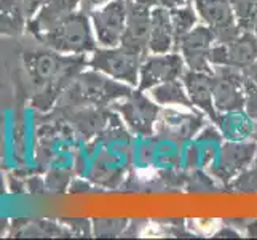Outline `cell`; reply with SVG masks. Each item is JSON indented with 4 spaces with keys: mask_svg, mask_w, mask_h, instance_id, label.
<instances>
[{
    "mask_svg": "<svg viewBox=\"0 0 257 240\" xmlns=\"http://www.w3.org/2000/svg\"><path fill=\"white\" fill-rule=\"evenodd\" d=\"M21 61L29 80V103L40 112L55 108L70 82L88 66L86 55H64L47 47L24 51Z\"/></svg>",
    "mask_w": 257,
    "mask_h": 240,
    "instance_id": "obj_1",
    "label": "cell"
},
{
    "mask_svg": "<svg viewBox=\"0 0 257 240\" xmlns=\"http://www.w3.org/2000/svg\"><path fill=\"white\" fill-rule=\"evenodd\" d=\"M131 92L133 88L130 85L118 82L99 70H82L61 95L53 109H105Z\"/></svg>",
    "mask_w": 257,
    "mask_h": 240,
    "instance_id": "obj_2",
    "label": "cell"
},
{
    "mask_svg": "<svg viewBox=\"0 0 257 240\" xmlns=\"http://www.w3.org/2000/svg\"><path fill=\"white\" fill-rule=\"evenodd\" d=\"M93 32L90 15L80 8L55 29L37 35L35 39L43 47L64 55H88L96 50L97 43Z\"/></svg>",
    "mask_w": 257,
    "mask_h": 240,
    "instance_id": "obj_3",
    "label": "cell"
},
{
    "mask_svg": "<svg viewBox=\"0 0 257 240\" xmlns=\"http://www.w3.org/2000/svg\"><path fill=\"white\" fill-rule=\"evenodd\" d=\"M146 59L141 53L128 47H112V48H96L88 59V66L91 69L104 72L118 82L130 87H138L141 64Z\"/></svg>",
    "mask_w": 257,
    "mask_h": 240,
    "instance_id": "obj_4",
    "label": "cell"
},
{
    "mask_svg": "<svg viewBox=\"0 0 257 240\" xmlns=\"http://www.w3.org/2000/svg\"><path fill=\"white\" fill-rule=\"evenodd\" d=\"M110 109L121 115L130 131L143 138L152 136L155 133L157 120L162 112L160 104L149 100L139 88L133 90L128 96L115 101Z\"/></svg>",
    "mask_w": 257,
    "mask_h": 240,
    "instance_id": "obj_5",
    "label": "cell"
},
{
    "mask_svg": "<svg viewBox=\"0 0 257 240\" xmlns=\"http://www.w3.org/2000/svg\"><path fill=\"white\" fill-rule=\"evenodd\" d=\"M212 98L217 112L244 109L246 80L241 69L212 66Z\"/></svg>",
    "mask_w": 257,
    "mask_h": 240,
    "instance_id": "obj_6",
    "label": "cell"
},
{
    "mask_svg": "<svg viewBox=\"0 0 257 240\" xmlns=\"http://www.w3.org/2000/svg\"><path fill=\"white\" fill-rule=\"evenodd\" d=\"M257 154V141H227L220 146L217 158L211 165L209 172L224 186L232 183L252 164Z\"/></svg>",
    "mask_w": 257,
    "mask_h": 240,
    "instance_id": "obj_7",
    "label": "cell"
},
{
    "mask_svg": "<svg viewBox=\"0 0 257 240\" xmlns=\"http://www.w3.org/2000/svg\"><path fill=\"white\" fill-rule=\"evenodd\" d=\"M96 42L105 48L118 47L126 28V4L125 0H110L96 7L90 13Z\"/></svg>",
    "mask_w": 257,
    "mask_h": 240,
    "instance_id": "obj_8",
    "label": "cell"
},
{
    "mask_svg": "<svg viewBox=\"0 0 257 240\" xmlns=\"http://www.w3.org/2000/svg\"><path fill=\"white\" fill-rule=\"evenodd\" d=\"M187 70V66L184 63V58L179 51L160 53V55L147 56L139 70V90H150L160 84L170 82V80L182 78L184 72Z\"/></svg>",
    "mask_w": 257,
    "mask_h": 240,
    "instance_id": "obj_9",
    "label": "cell"
},
{
    "mask_svg": "<svg viewBox=\"0 0 257 240\" xmlns=\"http://www.w3.org/2000/svg\"><path fill=\"white\" fill-rule=\"evenodd\" d=\"M257 59V37L252 31H241L233 40L214 43L209 51L211 66H230L244 69Z\"/></svg>",
    "mask_w": 257,
    "mask_h": 240,
    "instance_id": "obj_10",
    "label": "cell"
},
{
    "mask_svg": "<svg viewBox=\"0 0 257 240\" xmlns=\"http://www.w3.org/2000/svg\"><path fill=\"white\" fill-rule=\"evenodd\" d=\"M192 4L203 24L214 32L217 43H227L241 32L228 0H193Z\"/></svg>",
    "mask_w": 257,
    "mask_h": 240,
    "instance_id": "obj_11",
    "label": "cell"
},
{
    "mask_svg": "<svg viewBox=\"0 0 257 240\" xmlns=\"http://www.w3.org/2000/svg\"><path fill=\"white\" fill-rule=\"evenodd\" d=\"M216 43V35L206 24H197L195 28L184 35L179 42L177 51L184 58V63L190 70H201L211 72L212 66L209 64V51Z\"/></svg>",
    "mask_w": 257,
    "mask_h": 240,
    "instance_id": "obj_12",
    "label": "cell"
},
{
    "mask_svg": "<svg viewBox=\"0 0 257 240\" xmlns=\"http://www.w3.org/2000/svg\"><path fill=\"white\" fill-rule=\"evenodd\" d=\"M126 4V28L123 32L120 45L128 47L149 56V39H150V12L152 8L138 4L136 0H125Z\"/></svg>",
    "mask_w": 257,
    "mask_h": 240,
    "instance_id": "obj_13",
    "label": "cell"
},
{
    "mask_svg": "<svg viewBox=\"0 0 257 240\" xmlns=\"http://www.w3.org/2000/svg\"><path fill=\"white\" fill-rule=\"evenodd\" d=\"M160 115L162 117H158L155 125L157 136L168 141H176V143H184L190 139L205 123L203 115L181 114L173 109L162 111Z\"/></svg>",
    "mask_w": 257,
    "mask_h": 240,
    "instance_id": "obj_14",
    "label": "cell"
},
{
    "mask_svg": "<svg viewBox=\"0 0 257 240\" xmlns=\"http://www.w3.org/2000/svg\"><path fill=\"white\" fill-rule=\"evenodd\" d=\"M80 7H82V0H47L39 8V12L31 18L26 29L34 37H37V35H42L51 29H55L56 26L66 21L70 15L80 10Z\"/></svg>",
    "mask_w": 257,
    "mask_h": 240,
    "instance_id": "obj_15",
    "label": "cell"
},
{
    "mask_svg": "<svg viewBox=\"0 0 257 240\" xmlns=\"http://www.w3.org/2000/svg\"><path fill=\"white\" fill-rule=\"evenodd\" d=\"M182 84L192 104L216 123L219 112L214 106V98H212V70L201 72V70L187 69L182 75Z\"/></svg>",
    "mask_w": 257,
    "mask_h": 240,
    "instance_id": "obj_16",
    "label": "cell"
},
{
    "mask_svg": "<svg viewBox=\"0 0 257 240\" xmlns=\"http://www.w3.org/2000/svg\"><path fill=\"white\" fill-rule=\"evenodd\" d=\"M149 51L154 55L174 51V31L171 13L168 8L157 5L150 12V39Z\"/></svg>",
    "mask_w": 257,
    "mask_h": 240,
    "instance_id": "obj_17",
    "label": "cell"
},
{
    "mask_svg": "<svg viewBox=\"0 0 257 240\" xmlns=\"http://www.w3.org/2000/svg\"><path fill=\"white\" fill-rule=\"evenodd\" d=\"M216 125L227 141H257V122L252 120L244 109L219 112Z\"/></svg>",
    "mask_w": 257,
    "mask_h": 240,
    "instance_id": "obj_18",
    "label": "cell"
},
{
    "mask_svg": "<svg viewBox=\"0 0 257 240\" xmlns=\"http://www.w3.org/2000/svg\"><path fill=\"white\" fill-rule=\"evenodd\" d=\"M28 23L23 0H0V35H20Z\"/></svg>",
    "mask_w": 257,
    "mask_h": 240,
    "instance_id": "obj_19",
    "label": "cell"
},
{
    "mask_svg": "<svg viewBox=\"0 0 257 240\" xmlns=\"http://www.w3.org/2000/svg\"><path fill=\"white\" fill-rule=\"evenodd\" d=\"M150 96L160 106H184V108H190V109L193 108L181 78L170 80V82H165L150 88Z\"/></svg>",
    "mask_w": 257,
    "mask_h": 240,
    "instance_id": "obj_20",
    "label": "cell"
},
{
    "mask_svg": "<svg viewBox=\"0 0 257 240\" xmlns=\"http://www.w3.org/2000/svg\"><path fill=\"white\" fill-rule=\"evenodd\" d=\"M170 13H171V23L174 31V51H177L179 42L182 40L184 35H187L198 24V13L195 10L193 4L171 8Z\"/></svg>",
    "mask_w": 257,
    "mask_h": 240,
    "instance_id": "obj_21",
    "label": "cell"
},
{
    "mask_svg": "<svg viewBox=\"0 0 257 240\" xmlns=\"http://www.w3.org/2000/svg\"><path fill=\"white\" fill-rule=\"evenodd\" d=\"M13 235L16 237H24V235H29V237H39V235H58V237H64L67 235L70 230L61 227L59 224H53L48 223V221H34V223H29V221H21L20 227L16 230H13Z\"/></svg>",
    "mask_w": 257,
    "mask_h": 240,
    "instance_id": "obj_22",
    "label": "cell"
},
{
    "mask_svg": "<svg viewBox=\"0 0 257 240\" xmlns=\"http://www.w3.org/2000/svg\"><path fill=\"white\" fill-rule=\"evenodd\" d=\"M241 31H254L257 23V0H228Z\"/></svg>",
    "mask_w": 257,
    "mask_h": 240,
    "instance_id": "obj_23",
    "label": "cell"
},
{
    "mask_svg": "<svg viewBox=\"0 0 257 240\" xmlns=\"http://www.w3.org/2000/svg\"><path fill=\"white\" fill-rule=\"evenodd\" d=\"M225 191L232 192H257V154L252 160V164L246 170L236 176L232 183L225 186Z\"/></svg>",
    "mask_w": 257,
    "mask_h": 240,
    "instance_id": "obj_24",
    "label": "cell"
},
{
    "mask_svg": "<svg viewBox=\"0 0 257 240\" xmlns=\"http://www.w3.org/2000/svg\"><path fill=\"white\" fill-rule=\"evenodd\" d=\"M93 234L96 237H118L125 234V230L130 224V219H93Z\"/></svg>",
    "mask_w": 257,
    "mask_h": 240,
    "instance_id": "obj_25",
    "label": "cell"
},
{
    "mask_svg": "<svg viewBox=\"0 0 257 240\" xmlns=\"http://www.w3.org/2000/svg\"><path fill=\"white\" fill-rule=\"evenodd\" d=\"M244 111L252 120L257 122V87L246 85V103Z\"/></svg>",
    "mask_w": 257,
    "mask_h": 240,
    "instance_id": "obj_26",
    "label": "cell"
},
{
    "mask_svg": "<svg viewBox=\"0 0 257 240\" xmlns=\"http://www.w3.org/2000/svg\"><path fill=\"white\" fill-rule=\"evenodd\" d=\"M66 223L72 227L70 232L75 235H90L91 234V223L86 219H66Z\"/></svg>",
    "mask_w": 257,
    "mask_h": 240,
    "instance_id": "obj_27",
    "label": "cell"
},
{
    "mask_svg": "<svg viewBox=\"0 0 257 240\" xmlns=\"http://www.w3.org/2000/svg\"><path fill=\"white\" fill-rule=\"evenodd\" d=\"M243 74H244L246 85L257 87V59L254 61L252 64H249L247 67L243 69Z\"/></svg>",
    "mask_w": 257,
    "mask_h": 240,
    "instance_id": "obj_28",
    "label": "cell"
},
{
    "mask_svg": "<svg viewBox=\"0 0 257 240\" xmlns=\"http://www.w3.org/2000/svg\"><path fill=\"white\" fill-rule=\"evenodd\" d=\"M45 2H47V0H23L24 10H26V15H28V18H29V21H31V18L39 12V8Z\"/></svg>",
    "mask_w": 257,
    "mask_h": 240,
    "instance_id": "obj_29",
    "label": "cell"
},
{
    "mask_svg": "<svg viewBox=\"0 0 257 240\" xmlns=\"http://www.w3.org/2000/svg\"><path fill=\"white\" fill-rule=\"evenodd\" d=\"M192 2H193V0H158V5L168 8V10H171V8L182 7V5H189Z\"/></svg>",
    "mask_w": 257,
    "mask_h": 240,
    "instance_id": "obj_30",
    "label": "cell"
},
{
    "mask_svg": "<svg viewBox=\"0 0 257 240\" xmlns=\"http://www.w3.org/2000/svg\"><path fill=\"white\" fill-rule=\"evenodd\" d=\"M110 2V0H82V10H85L86 13H90L91 10H94L96 7H101L104 4Z\"/></svg>",
    "mask_w": 257,
    "mask_h": 240,
    "instance_id": "obj_31",
    "label": "cell"
},
{
    "mask_svg": "<svg viewBox=\"0 0 257 240\" xmlns=\"http://www.w3.org/2000/svg\"><path fill=\"white\" fill-rule=\"evenodd\" d=\"M244 230H246V235L251 237V238H257V219L249 221V223L244 224Z\"/></svg>",
    "mask_w": 257,
    "mask_h": 240,
    "instance_id": "obj_32",
    "label": "cell"
},
{
    "mask_svg": "<svg viewBox=\"0 0 257 240\" xmlns=\"http://www.w3.org/2000/svg\"><path fill=\"white\" fill-rule=\"evenodd\" d=\"M216 237H240L238 235V232L235 229H232V227H224V229H220L219 232L216 234Z\"/></svg>",
    "mask_w": 257,
    "mask_h": 240,
    "instance_id": "obj_33",
    "label": "cell"
},
{
    "mask_svg": "<svg viewBox=\"0 0 257 240\" xmlns=\"http://www.w3.org/2000/svg\"><path fill=\"white\" fill-rule=\"evenodd\" d=\"M138 4H143V5H147V7H157L158 5V0H136Z\"/></svg>",
    "mask_w": 257,
    "mask_h": 240,
    "instance_id": "obj_34",
    "label": "cell"
},
{
    "mask_svg": "<svg viewBox=\"0 0 257 240\" xmlns=\"http://www.w3.org/2000/svg\"><path fill=\"white\" fill-rule=\"evenodd\" d=\"M252 32H254V35L257 37V23H255V26H254V31H252Z\"/></svg>",
    "mask_w": 257,
    "mask_h": 240,
    "instance_id": "obj_35",
    "label": "cell"
}]
</instances>
